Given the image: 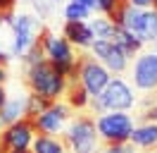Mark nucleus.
<instances>
[{"label": "nucleus", "mask_w": 157, "mask_h": 153, "mask_svg": "<svg viewBox=\"0 0 157 153\" xmlns=\"http://www.w3.org/2000/svg\"><path fill=\"white\" fill-rule=\"evenodd\" d=\"M24 84L31 93H38V96H45L50 101H57L59 96H64V89H67V76L59 74L55 65L50 62L48 57L40 60L36 65L26 67V79Z\"/></svg>", "instance_id": "1"}, {"label": "nucleus", "mask_w": 157, "mask_h": 153, "mask_svg": "<svg viewBox=\"0 0 157 153\" xmlns=\"http://www.w3.org/2000/svg\"><path fill=\"white\" fill-rule=\"evenodd\" d=\"M59 139L74 153H93L95 146H98V124H95V117L88 113L74 115V120L69 124V132H64Z\"/></svg>", "instance_id": "2"}, {"label": "nucleus", "mask_w": 157, "mask_h": 153, "mask_svg": "<svg viewBox=\"0 0 157 153\" xmlns=\"http://www.w3.org/2000/svg\"><path fill=\"white\" fill-rule=\"evenodd\" d=\"M40 41H43V46H45V57H48L50 62L55 65L59 74L69 76L71 74V69L76 67V53H74V46L69 43L64 36H55L50 29H40Z\"/></svg>", "instance_id": "3"}, {"label": "nucleus", "mask_w": 157, "mask_h": 153, "mask_svg": "<svg viewBox=\"0 0 157 153\" xmlns=\"http://www.w3.org/2000/svg\"><path fill=\"white\" fill-rule=\"evenodd\" d=\"M95 124H98V132L105 146L126 143L133 134V120L126 113H105L95 120Z\"/></svg>", "instance_id": "4"}, {"label": "nucleus", "mask_w": 157, "mask_h": 153, "mask_svg": "<svg viewBox=\"0 0 157 153\" xmlns=\"http://www.w3.org/2000/svg\"><path fill=\"white\" fill-rule=\"evenodd\" d=\"M78 65H81V81L88 89L90 96H100L109 84V69L98 57H93L90 53H78Z\"/></svg>", "instance_id": "5"}, {"label": "nucleus", "mask_w": 157, "mask_h": 153, "mask_svg": "<svg viewBox=\"0 0 157 153\" xmlns=\"http://www.w3.org/2000/svg\"><path fill=\"white\" fill-rule=\"evenodd\" d=\"M10 29H12V36H14V41H12V55H24L36 43L43 24L36 17H31V14H17Z\"/></svg>", "instance_id": "6"}, {"label": "nucleus", "mask_w": 157, "mask_h": 153, "mask_svg": "<svg viewBox=\"0 0 157 153\" xmlns=\"http://www.w3.org/2000/svg\"><path fill=\"white\" fill-rule=\"evenodd\" d=\"M71 113H74V110H71L67 103H57V101H55L43 115H38L36 120H29V122L33 124V132L38 134V136H52V134L59 132L62 122L71 117Z\"/></svg>", "instance_id": "7"}, {"label": "nucleus", "mask_w": 157, "mask_h": 153, "mask_svg": "<svg viewBox=\"0 0 157 153\" xmlns=\"http://www.w3.org/2000/svg\"><path fill=\"white\" fill-rule=\"evenodd\" d=\"M100 101L105 105V110H112V113H126L128 108L136 103L131 86L124 79H119V76L117 79H109L107 89L100 93Z\"/></svg>", "instance_id": "8"}, {"label": "nucleus", "mask_w": 157, "mask_h": 153, "mask_svg": "<svg viewBox=\"0 0 157 153\" xmlns=\"http://www.w3.org/2000/svg\"><path fill=\"white\" fill-rule=\"evenodd\" d=\"M131 81L140 91L157 89V53H143L131 69Z\"/></svg>", "instance_id": "9"}, {"label": "nucleus", "mask_w": 157, "mask_h": 153, "mask_svg": "<svg viewBox=\"0 0 157 153\" xmlns=\"http://www.w3.org/2000/svg\"><path fill=\"white\" fill-rule=\"evenodd\" d=\"M33 134H36L33 132V124L21 117L19 122L10 124L5 132L0 134V151L10 153V151H14V148H29Z\"/></svg>", "instance_id": "10"}, {"label": "nucleus", "mask_w": 157, "mask_h": 153, "mask_svg": "<svg viewBox=\"0 0 157 153\" xmlns=\"http://www.w3.org/2000/svg\"><path fill=\"white\" fill-rule=\"evenodd\" d=\"M62 36L67 38L71 46L81 48V50L90 48V46H93V41H95V34H93V29H90L88 22H64Z\"/></svg>", "instance_id": "11"}, {"label": "nucleus", "mask_w": 157, "mask_h": 153, "mask_svg": "<svg viewBox=\"0 0 157 153\" xmlns=\"http://www.w3.org/2000/svg\"><path fill=\"white\" fill-rule=\"evenodd\" d=\"M128 141L133 143L136 148L155 151V148H157V122H145L143 127H136Z\"/></svg>", "instance_id": "12"}, {"label": "nucleus", "mask_w": 157, "mask_h": 153, "mask_svg": "<svg viewBox=\"0 0 157 153\" xmlns=\"http://www.w3.org/2000/svg\"><path fill=\"white\" fill-rule=\"evenodd\" d=\"M128 60H131V57H128L126 53H124V50L117 46V43H112V46H109V50H107L102 57H100V62L107 67L109 72H114V74L126 72V69H128Z\"/></svg>", "instance_id": "13"}, {"label": "nucleus", "mask_w": 157, "mask_h": 153, "mask_svg": "<svg viewBox=\"0 0 157 153\" xmlns=\"http://www.w3.org/2000/svg\"><path fill=\"white\" fill-rule=\"evenodd\" d=\"M112 43H117V46L121 48V50H124L128 57H133L136 53H140V48H143V41H140V38L133 36L131 31H126V29H121V27H117Z\"/></svg>", "instance_id": "14"}, {"label": "nucleus", "mask_w": 157, "mask_h": 153, "mask_svg": "<svg viewBox=\"0 0 157 153\" xmlns=\"http://www.w3.org/2000/svg\"><path fill=\"white\" fill-rule=\"evenodd\" d=\"M24 108H26V98H12L0 108V122L2 124H14L24 117Z\"/></svg>", "instance_id": "15"}, {"label": "nucleus", "mask_w": 157, "mask_h": 153, "mask_svg": "<svg viewBox=\"0 0 157 153\" xmlns=\"http://www.w3.org/2000/svg\"><path fill=\"white\" fill-rule=\"evenodd\" d=\"M55 101H50L45 96H38V93H29L26 96V108H24V120H36L38 115H43Z\"/></svg>", "instance_id": "16"}, {"label": "nucleus", "mask_w": 157, "mask_h": 153, "mask_svg": "<svg viewBox=\"0 0 157 153\" xmlns=\"http://www.w3.org/2000/svg\"><path fill=\"white\" fill-rule=\"evenodd\" d=\"M90 29H93L95 38H105V41H112V38H114V31H117V24H114V22H112L109 17L100 14L98 19H90Z\"/></svg>", "instance_id": "17"}, {"label": "nucleus", "mask_w": 157, "mask_h": 153, "mask_svg": "<svg viewBox=\"0 0 157 153\" xmlns=\"http://www.w3.org/2000/svg\"><path fill=\"white\" fill-rule=\"evenodd\" d=\"M67 146L62 139H55V136H36L33 141V153H64Z\"/></svg>", "instance_id": "18"}, {"label": "nucleus", "mask_w": 157, "mask_h": 153, "mask_svg": "<svg viewBox=\"0 0 157 153\" xmlns=\"http://www.w3.org/2000/svg\"><path fill=\"white\" fill-rule=\"evenodd\" d=\"M90 14H93V10L86 7L78 0H69L67 5H64V19L67 22H86Z\"/></svg>", "instance_id": "19"}, {"label": "nucleus", "mask_w": 157, "mask_h": 153, "mask_svg": "<svg viewBox=\"0 0 157 153\" xmlns=\"http://www.w3.org/2000/svg\"><path fill=\"white\" fill-rule=\"evenodd\" d=\"M140 41H157V10H145V17H143V29H140Z\"/></svg>", "instance_id": "20"}, {"label": "nucleus", "mask_w": 157, "mask_h": 153, "mask_svg": "<svg viewBox=\"0 0 157 153\" xmlns=\"http://www.w3.org/2000/svg\"><path fill=\"white\" fill-rule=\"evenodd\" d=\"M138 117H140L143 122H157V89L155 91H147Z\"/></svg>", "instance_id": "21"}, {"label": "nucleus", "mask_w": 157, "mask_h": 153, "mask_svg": "<svg viewBox=\"0 0 157 153\" xmlns=\"http://www.w3.org/2000/svg\"><path fill=\"white\" fill-rule=\"evenodd\" d=\"M31 5H33V10L38 12L40 19H45L57 10V0H31Z\"/></svg>", "instance_id": "22"}, {"label": "nucleus", "mask_w": 157, "mask_h": 153, "mask_svg": "<svg viewBox=\"0 0 157 153\" xmlns=\"http://www.w3.org/2000/svg\"><path fill=\"white\" fill-rule=\"evenodd\" d=\"M102 153H136V146L133 143H117V146H105Z\"/></svg>", "instance_id": "23"}, {"label": "nucleus", "mask_w": 157, "mask_h": 153, "mask_svg": "<svg viewBox=\"0 0 157 153\" xmlns=\"http://www.w3.org/2000/svg\"><path fill=\"white\" fill-rule=\"evenodd\" d=\"M17 7V0H0V14L2 12H14Z\"/></svg>", "instance_id": "24"}, {"label": "nucleus", "mask_w": 157, "mask_h": 153, "mask_svg": "<svg viewBox=\"0 0 157 153\" xmlns=\"http://www.w3.org/2000/svg\"><path fill=\"white\" fill-rule=\"evenodd\" d=\"M133 7H140V10H152V0H128Z\"/></svg>", "instance_id": "25"}, {"label": "nucleus", "mask_w": 157, "mask_h": 153, "mask_svg": "<svg viewBox=\"0 0 157 153\" xmlns=\"http://www.w3.org/2000/svg\"><path fill=\"white\" fill-rule=\"evenodd\" d=\"M12 60V53H7V50H0V65H7Z\"/></svg>", "instance_id": "26"}, {"label": "nucleus", "mask_w": 157, "mask_h": 153, "mask_svg": "<svg viewBox=\"0 0 157 153\" xmlns=\"http://www.w3.org/2000/svg\"><path fill=\"white\" fill-rule=\"evenodd\" d=\"M78 2H83L86 7H90L93 12H98V0H78Z\"/></svg>", "instance_id": "27"}, {"label": "nucleus", "mask_w": 157, "mask_h": 153, "mask_svg": "<svg viewBox=\"0 0 157 153\" xmlns=\"http://www.w3.org/2000/svg\"><path fill=\"white\" fill-rule=\"evenodd\" d=\"M7 81V69H5V65H0V84H5Z\"/></svg>", "instance_id": "28"}, {"label": "nucleus", "mask_w": 157, "mask_h": 153, "mask_svg": "<svg viewBox=\"0 0 157 153\" xmlns=\"http://www.w3.org/2000/svg\"><path fill=\"white\" fill-rule=\"evenodd\" d=\"M7 103V96H5V89H2V84H0V108Z\"/></svg>", "instance_id": "29"}, {"label": "nucleus", "mask_w": 157, "mask_h": 153, "mask_svg": "<svg viewBox=\"0 0 157 153\" xmlns=\"http://www.w3.org/2000/svg\"><path fill=\"white\" fill-rule=\"evenodd\" d=\"M10 153H33V151H29V148H14V151H10Z\"/></svg>", "instance_id": "30"}, {"label": "nucleus", "mask_w": 157, "mask_h": 153, "mask_svg": "<svg viewBox=\"0 0 157 153\" xmlns=\"http://www.w3.org/2000/svg\"><path fill=\"white\" fill-rule=\"evenodd\" d=\"M152 7H155V10H157V0H152Z\"/></svg>", "instance_id": "31"}, {"label": "nucleus", "mask_w": 157, "mask_h": 153, "mask_svg": "<svg viewBox=\"0 0 157 153\" xmlns=\"http://www.w3.org/2000/svg\"><path fill=\"white\" fill-rule=\"evenodd\" d=\"M0 124H2V122H0Z\"/></svg>", "instance_id": "32"}]
</instances>
